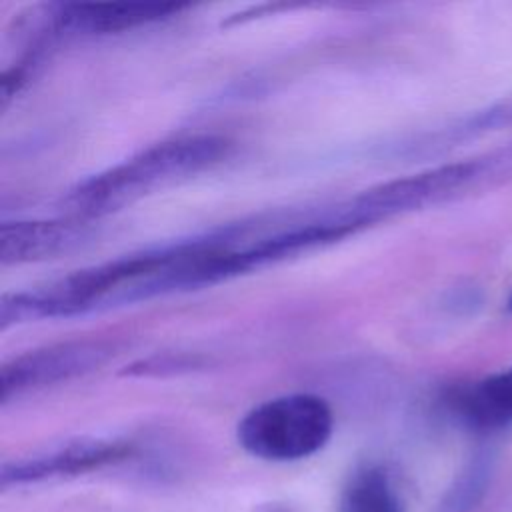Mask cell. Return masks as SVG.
Returning <instances> with one entry per match:
<instances>
[{
  "mask_svg": "<svg viewBox=\"0 0 512 512\" xmlns=\"http://www.w3.org/2000/svg\"><path fill=\"white\" fill-rule=\"evenodd\" d=\"M512 178V144L364 190L344 210L362 226L500 186Z\"/></svg>",
  "mask_w": 512,
  "mask_h": 512,
  "instance_id": "obj_2",
  "label": "cell"
},
{
  "mask_svg": "<svg viewBox=\"0 0 512 512\" xmlns=\"http://www.w3.org/2000/svg\"><path fill=\"white\" fill-rule=\"evenodd\" d=\"M130 454L132 446L124 440L76 438L44 452L4 462L0 470V484L2 488H8L38 484L62 476H76L122 462Z\"/></svg>",
  "mask_w": 512,
  "mask_h": 512,
  "instance_id": "obj_5",
  "label": "cell"
},
{
  "mask_svg": "<svg viewBox=\"0 0 512 512\" xmlns=\"http://www.w3.org/2000/svg\"><path fill=\"white\" fill-rule=\"evenodd\" d=\"M506 308H508V312H512V294H510V298H508V304H506Z\"/></svg>",
  "mask_w": 512,
  "mask_h": 512,
  "instance_id": "obj_13",
  "label": "cell"
},
{
  "mask_svg": "<svg viewBox=\"0 0 512 512\" xmlns=\"http://www.w3.org/2000/svg\"><path fill=\"white\" fill-rule=\"evenodd\" d=\"M334 428L328 402L316 394H282L260 402L238 422V444L266 462H296L322 450Z\"/></svg>",
  "mask_w": 512,
  "mask_h": 512,
  "instance_id": "obj_3",
  "label": "cell"
},
{
  "mask_svg": "<svg viewBox=\"0 0 512 512\" xmlns=\"http://www.w3.org/2000/svg\"><path fill=\"white\" fill-rule=\"evenodd\" d=\"M502 126H512V92L500 98L498 102L490 104L488 108L472 114L470 118L462 120L460 124L444 130L438 140H434L432 146H444L450 142H458L470 136H476L480 132H490Z\"/></svg>",
  "mask_w": 512,
  "mask_h": 512,
  "instance_id": "obj_11",
  "label": "cell"
},
{
  "mask_svg": "<svg viewBox=\"0 0 512 512\" xmlns=\"http://www.w3.org/2000/svg\"><path fill=\"white\" fill-rule=\"evenodd\" d=\"M110 356L112 346L102 340H74L30 350L4 364L0 398L8 402L30 390L82 376L102 366Z\"/></svg>",
  "mask_w": 512,
  "mask_h": 512,
  "instance_id": "obj_4",
  "label": "cell"
},
{
  "mask_svg": "<svg viewBox=\"0 0 512 512\" xmlns=\"http://www.w3.org/2000/svg\"><path fill=\"white\" fill-rule=\"evenodd\" d=\"M80 222L70 220H18L0 228L2 264H22L58 256L84 236Z\"/></svg>",
  "mask_w": 512,
  "mask_h": 512,
  "instance_id": "obj_8",
  "label": "cell"
},
{
  "mask_svg": "<svg viewBox=\"0 0 512 512\" xmlns=\"http://www.w3.org/2000/svg\"><path fill=\"white\" fill-rule=\"evenodd\" d=\"M444 406L454 420L476 432L512 424V366L476 382L450 388Z\"/></svg>",
  "mask_w": 512,
  "mask_h": 512,
  "instance_id": "obj_7",
  "label": "cell"
},
{
  "mask_svg": "<svg viewBox=\"0 0 512 512\" xmlns=\"http://www.w3.org/2000/svg\"><path fill=\"white\" fill-rule=\"evenodd\" d=\"M490 478L492 458L488 454H476L442 496L438 512H474L488 492Z\"/></svg>",
  "mask_w": 512,
  "mask_h": 512,
  "instance_id": "obj_10",
  "label": "cell"
},
{
  "mask_svg": "<svg viewBox=\"0 0 512 512\" xmlns=\"http://www.w3.org/2000/svg\"><path fill=\"white\" fill-rule=\"evenodd\" d=\"M186 4L178 2H70L54 14V30L64 34H112L166 20Z\"/></svg>",
  "mask_w": 512,
  "mask_h": 512,
  "instance_id": "obj_6",
  "label": "cell"
},
{
  "mask_svg": "<svg viewBox=\"0 0 512 512\" xmlns=\"http://www.w3.org/2000/svg\"><path fill=\"white\" fill-rule=\"evenodd\" d=\"M404 498L392 472L382 464H364L346 480L336 512H404Z\"/></svg>",
  "mask_w": 512,
  "mask_h": 512,
  "instance_id": "obj_9",
  "label": "cell"
},
{
  "mask_svg": "<svg viewBox=\"0 0 512 512\" xmlns=\"http://www.w3.org/2000/svg\"><path fill=\"white\" fill-rule=\"evenodd\" d=\"M230 146V140L216 134H190L152 144L70 190L64 200L66 210L74 218L120 210L156 188L218 164L228 156Z\"/></svg>",
  "mask_w": 512,
  "mask_h": 512,
  "instance_id": "obj_1",
  "label": "cell"
},
{
  "mask_svg": "<svg viewBox=\"0 0 512 512\" xmlns=\"http://www.w3.org/2000/svg\"><path fill=\"white\" fill-rule=\"evenodd\" d=\"M258 512H292V510L286 508V506H280V504H276V502H270V504H262V506L258 508Z\"/></svg>",
  "mask_w": 512,
  "mask_h": 512,
  "instance_id": "obj_12",
  "label": "cell"
}]
</instances>
